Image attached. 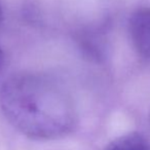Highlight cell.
Instances as JSON below:
<instances>
[{"mask_svg": "<svg viewBox=\"0 0 150 150\" xmlns=\"http://www.w3.org/2000/svg\"><path fill=\"white\" fill-rule=\"evenodd\" d=\"M0 106L17 131L34 140L60 139L77 125V107L71 92L46 72L11 74L0 88Z\"/></svg>", "mask_w": 150, "mask_h": 150, "instance_id": "obj_1", "label": "cell"}, {"mask_svg": "<svg viewBox=\"0 0 150 150\" xmlns=\"http://www.w3.org/2000/svg\"><path fill=\"white\" fill-rule=\"evenodd\" d=\"M129 31L136 50L144 58L150 59V7L138 8L132 13Z\"/></svg>", "mask_w": 150, "mask_h": 150, "instance_id": "obj_2", "label": "cell"}, {"mask_svg": "<svg viewBox=\"0 0 150 150\" xmlns=\"http://www.w3.org/2000/svg\"><path fill=\"white\" fill-rule=\"evenodd\" d=\"M105 150H150V143L140 133L132 132L115 138Z\"/></svg>", "mask_w": 150, "mask_h": 150, "instance_id": "obj_3", "label": "cell"}, {"mask_svg": "<svg viewBox=\"0 0 150 150\" xmlns=\"http://www.w3.org/2000/svg\"><path fill=\"white\" fill-rule=\"evenodd\" d=\"M3 61H4V56H3V52H2V50H1V46H0V72L2 70Z\"/></svg>", "mask_w": 150, "mask_h": 150, "instance_id": "obj_4", "label": "cell"}, {"mask_svg": "<svg viewBox=\"0 0 150 150\" xmlns=\"http://www.w3.org/2000/svg\"><path fill=\"white\" fill-rule=\"evenodd\" d=\"M3 19V11H2V5H1V2H0V24L2 22Z\"/></svg>", "mask_w": 150, "mask_h": 150, "instance_id": "obj_5", "label": "cell"}]
</instances>
